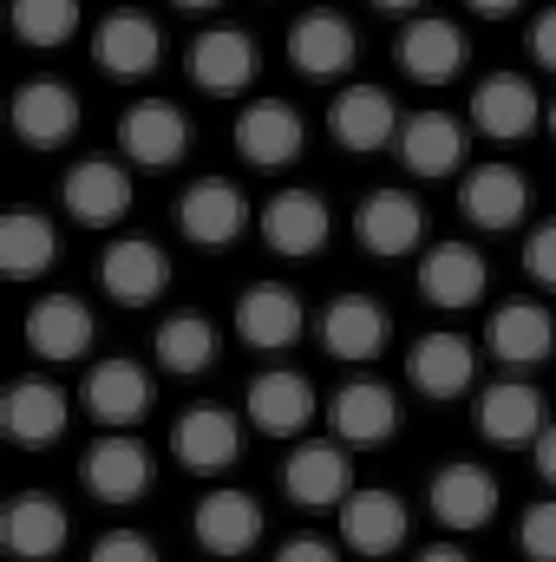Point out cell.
<instances>
[{"mask_svg": "<svg viewBox=\"0 0 556 562\" xmlns=\"http://www.w3.org/2000/svg\"><path fill=\"white\" fill-rule=\"evenodd\" d=\"M119 144H125V157L144 164V170H170L190 150V119L170 99H138L125 112V125H119Z\"/></svg>", "mask_w": 556, "mask_h": 562, "instance_id": "44dd1931", "label": "cell"}, {"mask_svg": "<svg viewBox=\"0 0 556 562\" xmlns=\"http://www.w3.org/2000/svg\"><path fill=\"white\" fill-rule=\"evenodd\" d=\"M73 537V517L46 497V491H20L7 510H0V543L13 562H53Z\"/></svg>", "mask_w": 556, "mask_h": 562, "instance_id": "4fadbf2b", "label": "cell"}, {"mask_svg": "<svg viewBox=\"0 0 556 562\" xmlns=\"http://www.w3.org/2000/svg\"><path fill=\"white\" fill-rule=\"evenodd\" d=\"M170 7H184V13H210V7H223V0H170Z\"/></svg>", "mask_w": 556, "mask_h": 562, "instance_id": "7dc6e473", "label": "cell"}, {"mask_svg": "<svg viewBox=\"0 0 556 562\" xmlns=\"http://www.w3.org/2000/svg\"><path fill=\"white\" fill-rule=\"evenodd\" d=\"M99 288L119 301V307H151L164 288H170V256L151 243V236H119V243H105V256H99Z\"/></svg>", "mask_w": 556, "mask_h": 562, "instance_id": "277c9868", "label": "cell"}, {"mask_svg": "<svg viewBox=\"0 0 556 562\" xmlns=\"http://www.w3.org/2000/svg\"><path fill=\"white\" fill-rule=\"evenodd\" d=\"M413 562H471V557H465L458 543H432V550H419Z\"/></svg>", "mask_w": 556, "mask_h": 562, "instance_id": "f6af8a7d", "label": "cell"}, {"mask_svg": "<svg viewBox=\"0 0 556 562\" xmlns=\"http://www.w3.org/2000/svg\"><path fill=\"white\" fill-rule=\"evenodd\" d=\"M281 491H288V504H301V510H341L347 491H354V464H347L341 445H301V451L281 464Z\"/></svg>", "mask_w": 556, "mask_h": 562, "instance_id": "cb8c5ba5", "label": "cell"}, {"mask_svg": "<svg viewBox=\"0 0 556 562\" xmlns=\"http://www.w3.org/2000/svg\"><path fill=\"white\" fill-rule=\"evenodd\" d=\"M13 132H20V144H33V150H59V144L79 132V92L59 86V79L20 86L13 92Z\"/></svg>", "mask_w": 556, "mask_h": 562, "instance_id": "4316f807", "label": "cell"}, {"mask_svg": "<svg viewBox=\"0 0 556 562\" xmlns=\"http://www.w3.org/2000/svg\"><path fill=\"white\" fill-rule=\"evenodd\" d=\"M157 59H164V26L138 13V7H119V13H105L99 20V33H92V66L105 72V79H144V72H157Z\"/></svg>", "mask_w": 556, "mask_h": 562, "instance_id": "3957f363", "label": "cell"}, {"mask_svg": "<svg viewBox=\"0 0 556 562\" xmlns=\"http://www.w3.org/2000/svg\"><path fill=\"white\" fill-rule=\"evenodd\" d=\"M407 530H413V510L393 491H347V504H341V543L354 557H374V562L393 557L407 543Z\"/></svg>", "mask_w": 556, "mask_h": 562, "instance_id": "9a60e30c", "label": "cell"}, {"mask_svg": "<svg viewBox=\"0 0 556 562\" xmlns=\"http://www.w3.org/2000/svg\"><path fill=\"white\" fill-rule=\"evenodd\" d=\"M301 144H308V125H301V112H294L288 99H249V105L236 112V150H243V164H256V170L294 164Z\"/></svg>", "mask_w": 556, "mask_h": 562, "instance_id": "52a82bcc", "label": "cell"}, {"mask_svg": "<svg viewBox=\"0 0 556 562\" xmlns=\"http://www.w3.org/2000/svg\"><path fill=\"white\" fill-rule=\"evenodd\" d=\"M92 307L79 301V294H40L33 307H26V347L40 353V360H86L92 353Z\"/></svg>", "mask_w": 556, "mask_h": 562, "instance_id": "ac0fdd59", "label": "cell"}, {"mask_svg": "<svg viewBox=\"0 0 556 562\" xmlns=\"http://www.w3.org/2000/svg\"><path fill=\"white\" fill-rule=\"evenodd\" d=\"M92 562H157V550H151L144 530H105L92 543Z\"/></svg>", "mask_w": 556, "mask_h": 562, "instance_id": "ab89813d", "label": "cell"}, {"mask_svg": "<svg viewBox=\"0 0 556 562\" xmlns=\"http://www.w3.org/2000/svg\"><path fill=\"white\" fill-rule=\"evenodd\" d=\"M223 360V334H216V321L210 314H170L164 327H157V367L164 373H177V380H197V373H210Z\"/></svg>", "mask_w": 556, "mask_h": 562, "instance_id": "e575fe53", "label": "cell"}, {"mask_svg": "<svg viewBox=\"0 0 556 562\" xmlns=\"http://www.w3.org/2000/svg\"><path fill=\"white\" fill-rule=\"evenodd\" d=\"M485 347L504 360V367H537L556 353V314L544 301H504L485 327Z\"/></svg>", "mask_w": 556, "mask_h": 562, "instance_id": "83f0119b", "label": "cell"}, {"mask_svg": "<svg viewBox=\"0 0 556 562\" xmlns=\"http://www.w3.org/2000/svg\"><path fill=\"white\" fill-rule=\"evenodd\" d=\"M485 288H491V269H485V256H478L471 243H438V249H425V262H419V294H425L432 307L458 314V307L485 301Z\"/></svg>", "mask_w": 556, "mask_h": 562, "instance_id": "d4e9b609", "label": "cell"}, {"mask_svg": "<svg viewBox=\"0 0 556 562\" xmlns=\"http://www.w3.org/2000/svg\"><path fill=\"white\" fill-rule=\"evenodd\" d=\"M301 327H308V307H301V294H294V288L263 281V288H249V294L236 301V334H243L249 347H263V353L294 347V340H301Z\"/></svg>", "mask_w": 556, "mask_h": 562, "instance_id": "4dcf8cb0", "label": "cell"}, {"mask_svg": "<svg viewBox=\"0 0 556 562\" xmlns=\"http://www.w3.org/2000/svg\"><path fill=\"white\" fill-rule=\"evenodd\" d=\"M432 517H438L445 530H458V537L485 530V524L498 517V477H491L485 464H471V458L445 464V471L432 477Z\"/></svg>", "mask_w": 556, "mask_h": 562, "instance_id": "d6986e66", "label": "cell"}, {"mask_svg": "<svg viewBox=\"0 0 556 562\" xmlns=\"http://www.w3.org/2000/svg\"><path fill=\"white\" fill-rule=\"evenodd\" d=\"M276 562H341V550L321 543V537H288V543L276 550Z\"/></svg>", "mask_w": 556, "mask_h": 562, "instance_id": "b9f144b4", "label": "cell"}, {"mask_svg": "<svg viewBox=\"0 0 556 562\" xmlns=\"http://www.w3.org/2000/svg\"><path fill=\"white\" fill-rule=\"evenodd\" d=\"M544 125H551V138H556V99H551V105H544Z\"/></svg>", "mask_w": 556, "mask_h": 562, "instance_id": "c3c4849f", "label": "cell"}, {"mask_svg": "<svg viewBox=\"0 0 556 562\" xmlns=\"http://www.w3.org/2000/svg\"><path fill=\"white\" fill-rule=\"evenodd\" d=\"M327 229H334V216H327V203H321L314 190H276V196L263 203V243L276 249L281 262L321 256V249H327Z\"/></svg>", "mask_w": 556, "mask_h": 562, "instance_id": "ba28073f", "label": "cell"}, {"mask_svg": "<svg viewBox=\"0 0 556 562\" xmlns=\"http://www.w3.org/2000/svg\"><path fill=\"white\" fill-rule=\"evenodd\" d=\"M170 451L184 471H230L243 458V419L230 406H190L184 419L170 425Z\"/></svg>", "mask_w": 556, "mask_h": 562, "instance_id": "7c38bea8", "label": "cell"}, {"mask_svg": "<svg viewBox=\"0 0 556 562\" xmlns=\"http://www.w3.org/2000/svg\"><path fill=\"white\" fill-rule=\"evenodd\" d=\"M400 72L413 86H452L465 72V33H458V20H438V13L407 20V33H400Z\"/></svg>", "mask_w": 556, "mask_h": 562, "instance_id": "7402d4cb", "label": "cell"}, {"mask_svg": "<svg viewBox=\"0 0 556 562\" xmlns=\"http://www.w3.org/2000/svg\"><path fill=\"white\" fill-rule=\"evenodd\" d=\"M256 79V40L243 26H210L190 40V86L210 99H236Z\"/></svg>", "mask_w": 556, "mask_h": 562, "instance_id": "9c48e42d", "label": "cell"}, {"mask_svg": "<svg viewBox=\"0 0 556 562\" xmlns=\"http://www.w3.org/2000/svg\"><path fill=\"white\" fill-rule=\"evenodd\" d=\"M190 537H197V550H210V557H223V562L249 557L263 543V504L249 491H210L197 504V517H190Z\"/></svg>", "mask_w": 556, "mask_h": 562, "instance_id": "5bb4252c", "label": "cell"}, {"mask_svg": "<svg viewBox=\"0 0 556 562\" xmlns=\"http://www.w3.org/2000/svg\"><path fill=\"white\" fill-rule=\"evenodd\" d=\"M531 458H537V477L544 484H556V419L537 431V445H531Z\"/></svg>", "mask_w": 556, "mask_h": 562, "instance_id": "7bdbcfd3", "label": "cell"}, {"mask_svg": "<svg viewBox=\"0 0 556 562\" xmlns=\"http://www.w3.org/2000/svg\"><path fill=\"white\" fill-rule=\"evenodd\" d=\"M144 406H151V373H144L138 360L112 353V360H99L86 373V413L99 425H138Z\"/></svg>", "mask_w": 556, "mask_h": 562, "instance_id": "d6a6232c", "label": "cell"}, {"mask_svg": "<svg viewBox=\"0 0 556 562\" xmlns=\"http://www.w3.org/2000/svg\"><path fill=\"white\" fill-rule=\"evenodd\" d=\"M73 419V406H66V393L53 386V380H13L7 386V400H0V431L20 445V451H46L59 431Z\"/></svg>", "mask_w": 556, "mask_h": 562, "instance_id": "2e32d148", "label": "cell"}, {"mask_svg": "<svg viewBox=\"0 0 556 562\" xmlns=\"http://www.w3.org/2000/svg\"><path fill=\"white\" fill-rule=\"evenodd\" d=\"M544 425H551V413H544V393H537V386H524V380H498V386H485V400H478V431H485L498 451H524V445H537Z\"/></svg>", "mask_w": 556, "mask_h": 562, "instance_id": "484cf974", "label": "cell"}, {"mask_svg": "<svg viewBox=\"0 0 556 562\" xmlns=\"http://www.w3.org/2000/svg\"><path fill=\"white\" fill-rule=\"evenodd\" d=\"M327 419H334V438H341V445L380 451V445L400 431V400H393V386H380V380H347V386L334 393Z\"/></svg>", "mask_w": 556, "mask_h": 562, "instance_id": "e0dca14e", "label": "cell"}, {"mask_svg": "<svg viewBox=\"0 0 556 562\" xmlns=\"http://www.w3.org/2000/svg\"><path fill=\"white\" fill-rule=\"evenodd\" d=\"M465 7H471V13H485V20H504V13H518L524 0H465Z\"/></svg>", "mask_w": 556, "mask_h": 562, "instance_id": "ee69618b", "label": "cell"}, {"mask_svg": "<svg viewBox=\"0 0 556 562\" xmlns=\"http://www.w3.org/2000/svg\"><path fill=\"white\" fill-rule=\"evenodd\" d=\"M400 105H393V92L387 86H347L334 105H327V132L341 150H387V144L400 138Z\"/></svg>", "mask_w": 556, "mask_h": 562, "instance_id": "8fae6325", "label": "cell"}, {"mask_svg": "<svg viewBox=\"0 0 556 562\" xmlns=\"http://www.w3.org/2000/svg\"><path fill=\"white\" fill-rule=\"evenodd\" d=\"M407 380L419 386V400H458L478 386V353L465 334H419V347L407 353Z\"/></svg>", "mask_w": 556, "mask_h": 562, "instance_id": "ffe728a7", "label": "cell"}, {"mask_svg": "<svg viewBox=\"0 0 556 562\" xmlns=\"http://www.w3.org/2000/svg\"><path fill=\"white\" fill-rule=\"evenodd\" d=\"M59 262V229L40 210H7L0 216V269L13 281H33Z\"/></svg>", "mask_w": 556, "mask_h": 562, "instance_id": "d590c367", "label": "cell"}, {"mask_svg": "<svg viewBox=\"0 0 556 562\" xmlns=\"http://www.w3.org/2000/svg\"><path fill=\"white\" fill-rule=\"evenodd\" d=\"M524 276L537 281V288H551V294H556V216L531 229V243H524Z\"/></svg>", "mask_w": 556, "mask_h": 562, "instance_id": "f35d334b", "label": "cell"}, {"mask_svg": "<svg viewBox=\"0 0 556 562\" xmlns=\"http://www.w3.org/2000/svg\"><path fill=\"white\" fill-rule=\"evenodd\" d=\"M13 33L20 46H66L79 33V0H13Z\"/></svg>", "mask_w": 556, "mask_h": 562, "instance_id": "8d00e7d4", "label": "cell"}, {"mask_svg": "<svg viewBox=\"0 0 556 562\" xmlns=\"http://www.w3.org/2000/svg\"><path fill=\"white\" fill-rule=\"evenodd\" d=\"M59 196H66V216H73V223L112 229V223L132 216V196H138V190H132V170H125L119 157H79V164L66 170Z\"/></svg>", "mask_w": 556, "mask_h": 562, "instance_id": "7a4b0ae2", "label": "cell"}, {"mask_svg": "<svg viewBox=\"0 0 556 562\" xmlns=\"http://www.w3.org/2000/svg\"><path fill=\"white\" fill-rule=\"evenodd\" d=\"M471 125L498 144H524L544 125V99H537V86L524 72H491L471 92Z\"/></svg>", "mask_w": 556, "mask_h": 562, "instance_id": "5b68a950", "label": "cell"}, {"mask_svg": "<svg viewBox=\"0 0 556 562\" xmlns=\"http://www.w3.org/2000/svg\"><path fill=\"white\" fill-rule=\"evenodd\" d=\"M400 164L413 177H452L465 164V125L452 112H413L400 125Z\"/></svg>", "mask_w": 556, "mask_h": 562, "instance_id": "836d02e7", "label": "cell"}, {"mask_svg": "<svg viewBox=\"0 0 556 562\" xmlns=\"http://www.w3.org/2000/svg\"><path fill=\"white\" fill-rule=\"evenodd\" d=\"M177 229H184L197 249H230V243L249 229V196H243L236 183H223V177H203V183L184 190Z\"/></svg>", "mask_w": 556, "mask_h": 562, "instance_id": "30bf717a", "label": "cell"}, {"mask_svg": "<svg viewBox=\"0 0 556 562\" xmlns=\"http://www.w3.org/2000/svg\"><path fill=\"white\" fill-rule=\"evenodd\" d=\"M458 210H465L471 229H518L524 210H531V183H524V170H511V164H478V170L458 183Z\"/></svg>", "mask_w": 556, "mask_h": 562, "instance_id": "603a6c76", "label": "cell"}, {"mask_svg": "<svg viewBox=\"0 0 556 562\" xmlns=\"http://www.w3.org/2000/svg\"><path fill=\"white\" fill-rule=\"evenodd\" d=\"M243 419L256 425L263 438H294L301 425L314 419V386L301 373H288V367L256 373L249 380V400H243Z\"/></svg>", "mask_w": 556, "mask_h": 562, "instance_id": "f1b7e54d", "label": "cell"}, {"mask_svg": "<svg viewBox=\"0 0 556 562\" xmlns=\"http://www.w3.org/2000/svg\"><path fill=\"white\" fill-rule=\"evenodd\" d=\"M354 53H360V33L347 13L334 7H308L294 26H288V66L314 86H334L341 72H354Z\"/></svg>", "mask_w": 556, "mask_h": 562, "instance_id": "6da1fadb", "label": "cell"}, {"mask_svg": "<svg viewBox=\"0 0 556 562\" xmlns=\"http://www.w3.org/2000/svg\"><path fill=\"white\" fill-rule=\"evenodd\" d=\"M354 236H360L367 256L400 262V256H413L419 243H425V210H419V196H407V190H374L354 210Z\"/></svg>", "mask_w": 556, "mask_h": 562, "instance_id": "8992f818", "label": "cell"}, {"mask_svg": "<svg viewBox=\"0 0 556 562\" xmlns=\"http://www.w3.org/2000/svg\"><path fill=\"white\" fill-rule=\"evenodd\" d=\"M79 477H86V491L99 504H138L144 491H151V451H144L138 438H99L86 451Z\"/></svg>", "mask_w": 556, "mask_h": 562, "instance_id": "f546056e", "label": "cell"}, {"mask_svg": "<svg viewBox=\"0 0 556 562\" xmlns=\"http://www.w3.org/2000/svg\"><path fill=\"white\" fill-rule=\"evenodd\" d=\"M374 7H380V13H419L425 0H374Z\"/></svg>", "mask_w": 556, "mask_h": 562, "instance_id": "bcb514c9", "label": "cell"}, {"mask_svg": "<svg viewBox=\"0 0 556 562\" xmlns=\"http://www.w3.org/2000/svg\"><path fill=\"white\" fill-rule=\"evenodd\" d=\"M518 550H524V562H556V497H537L518 517Z\"/></svg>", "mask_w": 556, "mask_h": 562, "instance_id": "74e56055", "label": "cell"}, {"mask_svg": "<svg viewBox=\"0 0 556 562\" xmlns=\"http://www.w3.org/2000/svg\"><path fill=\"white\" fill-rule=\"evenodd\" d=\"M387 334H393L387 327V307L367 301V294H341V301L321 307V347L334 360H374L387 347Z\"/></svg>", "mask_w": 556, "mask_h": 562, "instance_id": "1f68e13d", "label": "cell"}, {"mask_svg": "<svg viewBox=\"0 0 556 562\" xmlns=\"http://www.w3.org/2000/svg\"><path fill=\"white\" fill-rule=\"evenodd\" d=\"M531 59H537L544 72H556V7H544V13L531 20Z\"/></svg>", "mask_w": 556, "mask_h": 562, "instance_id": "60d3db41", "label": "cell"}]
</instances>
